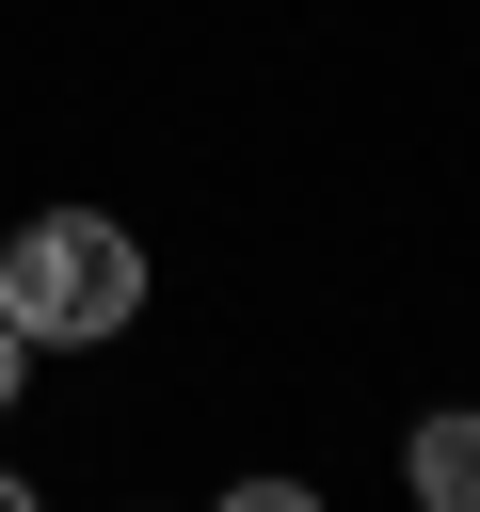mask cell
I'll list each match as a JSON object with an SVG mask.
<instances>
[{
	"label": "cell",
	"instance_id": "6da1fadb",
	"mask_svg": "<svg viewBox=\"0 0 480 512\" xmlns=\"http://www.w3.org/2000/svg\"><path fill=\"white\" fill-rule=\"evenodd\" d=\"M0 304H16V336L96 352V336H128V320H144V240H128V224H96V208H48V224H16V240H0Z\"/></svg>",
	"mask_w": 480,
	"mask_h": 512
},
{
	"label": "cell",
	"instance_id": "3957f363",
	"mask_svg": "<svg viewBox=\"0 0 480 512\" xmlns=\"http://www.w3.org/2000/svg\"><path fill=\"white\" fill-rule=\"evenodd\" d=\"M224 512H320V496H304V480H240Z\"/></svg>",
	"mask_w": 480,
	"mask_h": 512
},
{
	"label": "cell",
	"instance_id": "277c9868",
	"mask_svg": "<svg viewBox=\"0 0 480 512\" xmlns=\"http://www.w3.org/2000/svg\"><path fill=\"white\" fill-rule=\"evenodd\" d=\"M16 384H32V336H16V304H0V400H16Z\"/></svg>",
	"mask_w": 480,
	"mask_h": 512
},
{
	"label": "cell",
	"instance_id": "7a4b0ae2",
	"mask_svg": "<svg viewBox=\"0 0 480 512\" xmlns=\"http://www.w3.org/2000/svg\"><path fill=\"white\" fill-rule=\"evenodd\" d=\"M400 480H416L432 512H480V416H416V448H400Z\"/></svg>",
	"mask_w": 480,
	"mask_h": 512
},
{
	"label": "cell",
	"instance_id": "5b68a950",
	"mask_svg": "<svg viewBox=\"0 0 480 512\" xmlns=\"http://www.w3.org/2000/svg\"><path fill=\"white\" fill-rule=\"evenodd\" d=\"M0 512H32V480H0Z\"/></svg>",
	"mask_w": 480,
	"mask_h": 512
}]
</instances>
